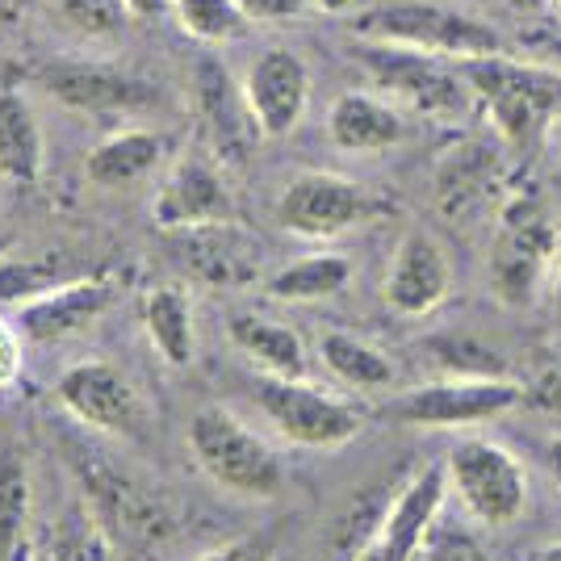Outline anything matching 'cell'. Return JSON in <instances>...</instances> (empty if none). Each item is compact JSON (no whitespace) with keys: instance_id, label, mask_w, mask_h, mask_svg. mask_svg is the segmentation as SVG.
<instances>
[{"instance_id":"6da1fadb","label":"cell","mask_w":561,"mask_h":561,"mask_svg":"<svg viewBox=\"0 0 561 561\" xmlns=\"http://www.w3.org/2000/svg\"><path fill=\"white\" fill-rule=\"evenodd\" d=\"M457 68L486 110L491 130L512 147H533L561 114V68L519 64L503 50L457 59Z\"/></svg>"},{"instance_id":"7a4b0ae2","label":"cell","mask_w":561,"mask_h":561,"mask_svg":"<svg viewBox=\"0 0 561 561\" xmlns=\"http://www.w3.org/2000/svg\"><path fill=\"white\" fill-rule=\"evenodd\" d=\"M185 440L193 466L222 494L248 499V503H268L285 491L280 453L227 407H202L188 420Z\"/></svg>"},{"instance_id":"3957f363","label":"cell","mask_w":561,"mask_h":561,"mask_svg":"<svg viewBox=\"0 0 561 561\" xmlns=\"http://www.w3.org/2000/svg\"><path fill=\"white\" fill-rule=\"evenodd\" d=\"M352 59L365 68V76L374 80L381 96H390V101L423 117H436V122H461L478 101L469 80L457 68V59L448 64L445 55L360 38L352 47Z\"/></svg>"},{"instance_id":"277c9868","label":"cell","mask_w":561,"mask_h":561,"mask_svg":"<svg viewBox=\"0 0 561 561\" xmlns=\"http://www.w3.org/2000/svg\"><path fill=\"white\" fill-rule=\"evenodd\" d=\"M352 30L374 43H398L445 59H473V55H494L503 50V38L494 25L478 22L469 13L432 4V0H402V4H377L352 18Z\"/></svg>"},{"instance_id":"5b68a950","label":"cell","mask_w":561,"mask_h":561,"mask_svg":"<svg viewBox=\"0 0 561 561\" xmlns=\"http://www.w3.org/2000/svg\"><path fill=\"white\" fill-rule=\"evenodd\" d=\"M256 407L285 445L310 453L344 448L365 432V411L352 398L310 386L306 377H264L256 386Z\"/></svg>"},{"instance_id":"8992f818","label":"cell","mask_w":561,"mask_h":561,"mask_svg":"<svg viewBox=\"0 0 561 561\" xmlns=\"http://www.w3.org/2000/svg\"><path fill=\"white\" fill-rule=\"evenodd\" d=\"M561 256V231L537 197H512L499 210L491 289L503 306H528Z\"/></svg>"},{"instance_id":"52a82bcc","label":"cell","mask_w":561,"mask_h":561,"mask_svg":"<svg viewBox=\"0 0 561 561\" xmlns=\"http://www.w3.org/2000/svg\"><path fill=\"white\" fill-rule=\"evenodd\" d=\"M55 398L76 423L93 427L117 445H147L151 440V407L139 386L110 360H76L55 381Z\"/></svg>"},{"instance_id":"ba28073f","label":"cell","mask_w":561,"mask_h":561,"mask_svg":"<svg viewBox=\"0 0 561 561\" xmlns=\"http://www.w3.org/2000/svg\"><path fill=\"white\" fill-rule=\"evenodd\" d=\"M448 491L482 528H512L528 507V473L512 448L466 436L448 448Z\"/></svg>"},{"instance_id":"9c48e42d","label":"cell","mask_w":561,"mask_h":561,"mask_svg":"<svg viewBox=\"0 0 561 561\" xmlns=\"http://www.w3.org/2000/svg\"><path fill=\"white\" fill-rule=\"evenodd\" d=\"M524 386L512 377H440L415 390L394 394L381 415L402 427H478L524 402Z\"/></svg>"},{"instance_id":"30bf717a","label":"cell","mask_w":561,"mask_h":561,"mask_svg":"<svg viewBox=\"0 0 561 561\" xmlns=\"http://www.w3.org/2000/svg\"><path fill=\"white\" fill-rule=\"evenodd\" d=\"M381 210L386 206L377 193L340 172H302L280 188L277 197L280 231H289L294 239H310V243L340 239V234L374 222Z\"/></svg>"},{"instance_id":"8fae6325","label":"cell","mask_w":561,"mask_h":561,"mask_svg":"<svg viewBox=\"0 0 561 561\" xmlns=\"http://www.w3.org/2000/svg\"><path fill=\"white\" fill-rule=\"evenodd\" d=\"M80 482H84V499L96 524L110 533V540H126V545H151L168 533V507L151 486H142V478L126 473L122 466L105 461L89 453L80 461Z\"/></svg>"},{"instance_id":"7c38bea8","label":"cell","mask_w":561,"mask_h":561,"mask_svg":"<svg viewBox=\"0 0 561 561\" xmlns=\"http://www.w3.org/2000/svg\"><path fill=\"white\" fill-rule=\"evenodd\" d=\"M151 222L168 234L210 227V222H234V197L210 156L185 151L168 168L164 185L156 188V202H151Z\"/></svg>"},{"instance_id":"4fadbf2b","label":"cell","mask_w":561,"mask_h":561,"mask_svg":"<svg viewBox=\"0 0 561 561\" xmlns=\"http://www.w3.org/2000/svg\"><path fill=\"white\" fill-rule=\"evenodd\" d=\"M243 96L248 110L256 117L264 139H285L289 130H298L310 101V71L306 59L289 47H268L252 59V68L243 76Z\"/></svg>"},{"instance_id":"5bb4252c","label":"cell","mask_w":561,"mask_h":561,"mask_svg":"<svg viewBox=\"0 0 561 561\" xmlns=\"http://www.w3.org/2000/svg\"><path fill=\"white\" fill-rule=\"evenodd\" d=\"M448 289H453V264L440 239L427 231L402 234L386 264V280H381L386 306L402 319H423L445 302Z\"/></svg>"},{"instance_id":"9a60e30c","label":"cell","mask_w":561,"mask_h":561,"mask_svg":"<svg viewBox=\"0 0 561 561\" xmlns=\"http://www.w3.org/2000/svg\"><path fill=\"white\" fill-rule=\"evenodd\" d=\"M193 110H197V122H202V130L210 139V151L227 164H239L243 156H252V147L264 139L256 117L248 110L243 84H234L218 59H197Z\"/></svg>"},{"instance_id":"2e32d148","label":"cell","mask_w":561,"mask_h":561,"mask_svg":"<svg viewBox=\"0 0 561 561\" xmlns=\"http://www.w3.org/2000/svg\"><path fill=\"white\" fill-rule=\"evenodd\" d=\"M448 473L445 466H427L402 482V491L390 499L381 533H377V553L381 561H420L423 540L432 537L436 519L445 512Z\"/></svg>"},{"instance_id":"e0dca14e","label":"cell","mask_w":561,"mask_h":561,"mask_svg":"<svg viewBox=\"0 0 561 561\" xmlns=\"http://www.w3.org/2000/svg\"><path fill=\"white\" fill-rule=\"evenodd\" d=\"M114 285L105 277H76L59 289H50L43 298L25 302L18 310V328L34 344H59L80 331H89L114 306Z\"/></svg>"},{"instance_id":"ac0fdd59","label":"cell","mask_w":561,"mask_h":561,"mask_svg":"<svg viewBox=\"0 0 561 561\" xmlns=\"http://www.w3.org/2000/svg\"><path fill=\"white\" fill-rule=\"evenodd\" d=\"M38 84L50 101L76 114H130L151 96V89L130 80L126 71L93 64H50L47 71H38Z\"/></svg>"},{"instance_id":"d6986e66","label":"cell","mask_w":561,"mask_h":561,"mask_svg":"<svg viewBox=\"0 0 561 561\" xmlns=\"http://www.w3.org/2000/svg\"><path fill=\"white\" fill-rule=\"evenodd\" d=\"M181 260L206 285H252L260 277V243L239 222H210L193 231H172Z\"/></svg>"},{"instance_id":"ffe728a7","label":"cell","mask_w":561,"mask_h":561,"mask_svg":"<svg viewBox=\"0 0 561 561\" xmlns=\"http://www.w3.org/2000/svg\"><path fill=\"white\" fill-rule=\"evenodd\" d=\"M328 139L348 156H377L407 139V122L390 96L340 93L328 110Z\"/></svg>"},{"instance_id":"44dd1931","label":"cell","mask_w":561,"mask_h":561,"mask_svg":"<svg viewBox=\"0 0 561 561\" xmlns=\"http://www.w3.org/2000/svg\"><path fill=\"white\" fill-rule=\"evenodd\" d=\"M499 185V156L486 142H457L445 160L436 164V206L448 218H466L491 202Z\"/></svg>"},{"instance_id":"7402d4cb","label":"cell","mask_w":561,"mask_h":561,"mask_svg":"<svg viewBox=\"0 0 561 561\" xmlns=\"http://www.w3.org/2000/svg\"><path fill=\"white\" fill-rule=\"evenodd\" d=\"M168 142L160 130H114L84 156V176L96 188H130L164 164Z\"/></svg>"},{"instance_id":"603a6c76","label":"cell","mask_w":561,"mask_h":561,"mask_svg":"<svg viewBox=\"0 0 561 561\" xmlns=\"http://www.w3.org/2000/svg\"><path fill=\"white\" fill-rule=\"evenodd\" d=\"M227 335L264 377H306L310 369V352L289 323L264 319V314H231Z\"/></svg>"},{"instance_id":"cb8c5ba5","label":"cell","mask_w":561,"mask_h":561,"mask_svg":"<svg viewBox=\"0 0 561 561\" xmlns=\"http://www.w3.org/2000/svg\"><path fill=\"white\" fill-rule=\"evenodd\" d=\"M142 331L151 340L156 356L185 369L197 352V328H193V298L181 285H156L142 294Z\"/></svg>"},{"instance_id":"d4e9b609","label":"cell","mask_w":561,"mask_h":561,"mask_svg":"<svg viewBox=\"0 0 561 561\" xmlns=\"http://www.w3.org/2000/svg\"><path fill=\"white\" fill-rule=\"evenodd\" d=\"M47 164L43 126L22 93H0V181L34 185Z\"/></svg>"},{"instance_id":"484cf974","label":"cell","mask_w":561,"mask_h":561,"mask_svg":"<svg viewBox=\"0 0 561 561\" xmlns=\"http://www.w3.org/2000/svg\"><path fill=\"white\" fill-rule=\"evenodd\" d=\"M319 360L344 390H356V394H381L394 386V360L386 352L352 335V331H323L319 335Z\"/></svg>"},{"instance_id":"4316f807","label":"cell","mask_w":561,"mask_h":561,"mask_svg":"<svg viewBox=\"0 0 561 561\" xmlns=\"http://www.w3.org/2000/svg\"><path fill=\"white\" fill-rule=\"evenodd\" d=\"M352 280V260L340 252H310V256L289 260L264 280V294L277 302H328L344 294Z\"/></svg>"},{"instance_id":"83f0119b","label":"cell","mask_w":561,"mask_h":561,"mask_svg":"<svg viewBox=\"0 0 561 561\" xmlns=\"http://www.w3.org/2000/svg\"><path fill=\"white\" fill-rule=\"evenodd\" d=\"M34 519V473L18 445H0V561H22Z\"/></svg>"},{"instance_id":"f1b7e54d","label":"cell","mask_w":561,"mask_h":561,"mask_svg":"<svg viewBox=\"0 0 561 561\" xmlns=\"http://www.w3.org/2000/svg\"><path fill=\"white\" fill-rule=\"evenodd\" d=\"M76 277H84V273H76V264L64 252H50V256H0V302L25 306Z\"/></svg>"},{"instance_id":"f546056e","label":"cell","mask_w":561,"mask_h":561,"mask_svg":"<svg viewBox=\"0 0 561 561\" xmlns=\"http://www.w3.org/2000/svg\"><path fill=\"white\" fill-rule=\"evenodd\" d=\"M168 18L181 25L193 43H206V47L234 43L252 25V18L243 13L239 0H172Z\"/></svg>"},{"instance_id":"4dcf8cb0","label":"cell","mask_w":561,"mask_h":561,"mask_svg":"<svg viewBox=\"0 0 561 561\" xmlns=\"http://www.w3.org/2000/svg\"><path fill=\"white\" fill-rule=\"evenodd\" d=\"M390 499H394V494H390ZM390 499H386L381 491H365L360 499H352L348 512L340 515V519H335V528H331L328 558L323 561H356L365 549H374Z\"/></svg>"},{"instance_id":"1f68e13d","label":"cell","mask_w":561,"mask_h":561,"mask_svg":"<svg viewBox=\"0 0 561 561\" xmlns=\"http://www.w3.org/2000/svg\"><path fill=\"white\" fill-rule=\"evenodd\" d=\"M427 356L436 360V369L445 377H507L503 356L482 344L478 335H461V331H445L427 340Z\"/></svg>"},{"instance_id":"d6a6232c","label":"cell","mask_w":561,"mask_h":561,"mask_svg":"<svg viewBox=\"0 0 561 561\" xmlns=\"http://www.w3.org/2000/svg\"><path fill=\"white\" fill-rule=\"evenodd\" d=\"M34 561H110V533L96 524L93 512H80L50 533L47 549H38Z\"/></svg>"},{"instance_id":"836d02e7","label":"cell","mask_w":561,"mask_h":561,"mask_svg":"<svg viewBox=\"0 0 561 561\" xmlns=\"http://www.w3.org/2000/svg\"><path fill=\"white\" fill-rule=\"evenodd\" d=\"M50 9L68 30L84 34V38H117L135 22L126 0H50Z\"/></svg>"},{"instance_id":"e575fe53","label":"cell","mask_w":561,"mask_h":561,"mask_svg":"<svg viewBox=\"0 0 561 561\" xmlns=\"http://www.w3.org/2000/svg\"><path fill=\"white\" fill-rule=\"evenodd\" d=\"M420 561H486V553H482L478 537L466 533L461 524H445V519H436L432 537L423 540Z\"/></svg>"},{"instance_id":"d590c367","label":"cell","mask_w":561,"mask_h":561,"mask_svg":"<svg viewBox=\"0 0 561 561\" xmlns=\"http://www.w3.org/2000/svg\"><path fill=\"white\" fill-rule=\"evenodd\" d=\"M22 365H25V335H22V328H18V323H9V319L0 314V394L18 386V377H22Z\"/></svg>"},{"instance_id":"8d00e7d4","label":"cell","mask_w":561,"mask_h":561,"mask_svg":"<svg viewBox=\"0 0 561 561\" xmlns=\"http://www.w3.org/2000/svg\"><path fill=\"white\" fill-rule=\"evenodd\" d=\"M252 22H294L314 9V0H239Z\"/></svg>"},{"instance_id":"74e56055","label":"cell","mask_w":561,"mask_h":561,"mask_svg":"<svg viewBox=\"0 0 561 561\" xmlns=\"http://www.w3.org/2000/svg\"><path fill=\"white\" fill-rule=\"evenodd\" d=\"M193 561H273V549H268L264 537H243L231 540V545H218V549H210V553H202V558Z\"/></svg>"},{"instance_id":"f35d334b","label":"cell","mask_w":561,"mask_h":561,"mask_svg":"<svg viewBox=\"0 0 561 561\" xmlns=\"http://www.w3.org/2000/svg\"><path fill=\"white\" fill-rule=\"evenodd\" d=\"M524 394L533 398L537 407H545V411H561V365L558 369H545L533 381V390H524Z\"/></svg>"},{"instance_id":"ab89813d","label":"cell","mask_w":561,"mask_h":561,"mask_svg":"<svg viewBox=\"0 0 561 561\" xmlns=\"http://www.w3.org/2000/svg\"><path fill=\"white\" fill-rule=\"evenodd\" d=\"M540 466H545V473L553 478V486H561V436H545L537 448Z\"/></svg>"},{"instance_id":"60d3db41","label":"cell","mask_w":561,"mask_h":561,"mask_svg":"<svg viewBox=\"0 0 561 561\" xmlns=\"http://www.w3.org/2000/svg\"><path fill=\"white\" fill-rule=\"evenodd\" d=\"M126 9L135 22H156V18L172 13V0H126Z\"/></svg>"},{"instance_id":"b9f144b4","label":"cell","mask_w":561,"mask_h":561,"mask_svg":"<svg viewBox=\"0 0 561 561\" xmlns=\"http://www.w3.org/2000/svg\"><path fill=\"white\" fill-rule=\"evenodd\" d=\"M507 9H515V13H528V18H537V13H549L553 9V0H503Z\"/></svg>"},{"instance_id":"7bdbcfd3","label":"cell","mask_w":561,"mask_h":561,"mask_svg":"<svg viewBox=\"0 0 561 561\" xmlns=\"http://www.w3.org/2000/svg\"><path fill=\"white\" fill-rule=\"evenodd\" d=\"M553 314L561 319V256H558V264H553Z\"/></svg>"},{"instance_id":"ee69618b","label":"cell","mask_w":561,"mask_h":561,"mask_svg":"<svg viewBox=\"0 0 561 561\" xmlns=\"http://www.w3.org/2000/svg\"><path fill=\"white\" fill-rule=\"evenodd\" d=\"M314 9H323V13H344V9H352V0H314Z\"/></svg>"},{"instance_id":"f6af8a7d","label":"cell","mask_w":561,"mask_h":561,"mask_svg":"<svg viewBox=\"0 0 561 561\" xmlns=\"http://www.w3.org/2000/svg\"><path fill=\"white\" fill-rule=\"evenodd\" d=\"M537 561H561V540H553V545H545L537 553Z\"/></svg>"},{"instance_id":"bcb514c9","label":"cell","mask_w":561,"mask_h":561,"mask_svg":"<svg viewBox=\"0 0 561 561\" xmlns=\"http://www.w3.org/2000/svg\"><path fill=\"white\" fill-rule=\"evenodd\" d=\"M356 561H381V553H377V545H374V549H365V553H360Z\"/></svg>"},{"instance_id":"7dc6e473","label":"cell","mask_w":561,"mask_h":561,"mask_svg":"<svg viewBox=\"0 0 561 561\" xmlns=\"http://www.w3.org/2000/svg\"><path fill=\"white\" fill-rule=\"evenodd\" d=\"M553 59H558V68H561V43H553Z\"/></svg>"},{"instance_id":"c3c4849f","label":"cell","mask_w":561,"mask_h":561,"mask_svg":"<svg viewBox=\"0 0 561 561\" xmlns=\"http://www.w3.org/2000/svg\"><path fill=\"white\" fill-rule=\"evenodd\" d=\"M553 13H558V18H561V0H553Z\"/></svg>"}]
</instances>
